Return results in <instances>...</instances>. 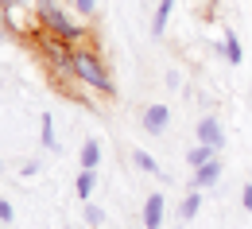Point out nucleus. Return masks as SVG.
<instances>
[{"mask_svg": "<svg viewBox=\"0 0 252 229\" xmlns=\"http://www.w3.org/2000/svg\"><path fill=\"white\" fill-rule=\"evenodd\" d=\"M70 74H74V82H82V86H90V90H97V94H113L117 86H113V74L105 70V63H101V55H97L94 47H86V43H78L74 47V59H70Z\"/></svg>", "mask_w": 252, "mask_h": 229, "instance_id": "nucleus-1", "label": "nucleus"}, {"mask_svg": "<svg viewBox=\"0 0 252 229\" xmlns=\"http://www.w3.org/2000/svg\"><path fill=\"white\" fill-rule=\"evenodd\" d=\"M32 8H35V24H39L43 32L63 35V39H70V43H82V39H86V28L74 24L55 0H32Z\"/></svg>", "mask_w": 252, "mask_h": 229, "instance_id": "nucleus-2", "label": "nucleus"}, {"mask_svg": "<svg viewBox=\"0 0 252 229\" xmlns=\"http://www.w3.org/2000/svg\"><path fill=\"white\" fill-rule=\"evenodd\" d=\"M74 47H78V43H70V39H63V35L39 32V55L47 59V66H51V70H59L63 78H74V74H70V59H74Z\"/></svg>", "mask_w": 252, "mask_h": 229, "instance_id": "nucleus-3", "label": "nucleus"}, {"mask_svg": "<svg viewBox=\"0 0 252 229\" xmlns=\"http://www.w3.org/2000/svg\"><path fill=\"white\" fill-rule=\"evenodd\" d=\"M198 144H210V148H225V129H221L218 117H202L198 121Z\"/></svg>", "mask_w": 252, "mask_h": 229, "instance_id": "nucleus-4", "label": "nucleus"}, {"mask_svg": "<svg viewBox=\"0 0 252 229\" xmlns=\"http://www.w3.org/2000/svg\"><path fill=\"white\" fill-rule=\"evenodd\" d=\"M221 179V160H206L202 167H194V179H190V191H206V187H214Z\"/></svg>", "mask_w": 252, "mask_h": 229, "instance_id": "nucleus-5", "label": "nucleus"}, {"mask_svg": "<svg viewBox=\"0 0 252 229\" xmlns=\"http://www.w3.org/2000/svg\"><path fill=\"white\" fill-rule=\"evenodd\" d=\"M167 125H171V109L167 105H148L144 109V129L152 132V136H163Z\"/></svg>", "mask_w": 252, "mask_h": 229, "instance_id": "nucleus-6", "label": "nucleus"}, {"mask_svg": "<svg viewBox=\"0 0 252 229\" xmlns=\"http://www.w3.org/2000/svg\"><path fill=\"white\" fill-rule=\"evenodd\" d=\"M163 214H167V198L148 195V202H144V229H159L163 226Z\"/></svg>", "mask_w": 252, "mask_h": 229, "instance_id": "nucleus-7", "label": "nucleus"}, {"mask_svg": "<svg viewBox=\"0 0 252 229\" xmlns=\"http://www.w3.org/2000/svg\"><path fill=\"white\" fill-rule=\"evenodd\" d=\"M171 12H175V0H159V8H156V20H152V35H163L167 32V20H171Z\"/></svg>", "mask_w": 252, "mask_h": 229, "instance_id": "nucleus-8", "label": "nucleus"}, {"mask_svg": "<svg viewBox=\"0 0 252 229\" xmlns=\"http://www.w3.org/2000/svg\"><path fill=\"white\" fill-rule=\"evenodd\" d=\"M221 55L229 59V66H241V59H245V55H241V39L233 32H225V39H221Z\"/></svg>", "mask_w": 252, "mask_h": 229, "instance_id": "nucleus-9", "label": "nucleus"}, {"mask_svg": "<svg viewBox=\"0 0 252 229\" xmlns=\"http://www.w3.org/2000/svg\"><path fill=\"white\" fill-rule=\"evenodd\" d=\"M97 187V167H82V175H78V183H74V191H78V198H90Z\"/></svg>", "mask_w": 252, "mask_h": 229, "instance_id": "nucleus-10", "label": "nucleus"}, {"mask_svg": "<svg viewBox=\"0 0 252 229\" xmlns=\"http://www.w3.org/2000/svg\"><path fill=\"white\" fill-rule=\"evenodd\" d=\"M198 210H202V195H198V191H190V195L183 198V206H179V218H183V222H194V218H198Z\"/></svg>", "mask_w": 252, "mask_h": 229, "instance_id": "nucleus-11", "label": "nucleus"}, {"mask_svg": "<svg viewBox=\"0 0 252 229\" xmlns=\"http://www.w3.org/2000/svg\"><path fill=\"white\" fill-rule=\"evenodd\" d=\"M214 156H218V148H210V144H198V148H190V152H187V164H190V167H202L206 160H214Z\"/></svg>", "mask_w": 252, "mask_h": 229, "instance_id": "nucleus-12", "label": "nucleus"}, {"mask_svg": "<svg viewBox=\"0 0 252 229\" xmlns=\"http://www.w3.org/2000/svg\"><path fill=\"white\" fill-rule=\"evenodd\" d=\"M101 164V144L97 140H86L82 144V167H97Z\"/></svg>", "mask_w": 252, "mask_h": 229, "instance_id": "nucleus-13", "label": "nucleus"}, {"mask_svg": "<svg viewBox=\"0 0 252 229\" xmlns=\"http://www.w3.org/2000/svg\"><path fill=\"white\" fill-rule=\"evenodd\" d=\"M132 164L140 167V171H152V175L159 171V164L152 160V156H148V152H144V148H136V152H132Z\"/></svg>", "mask_w": 252, "mask_h": 229, "instance_id": "nucleus-14", "label": "nucleus"}, {"mask_svg": "<svg viewBox=\"0 0 252 229\" xmlns=\"http://www.w3.org/2000/svg\"><path fill=\"white\" fill-rule=\"evenodd\" d=\"M43 148L59 152V140H55V121H51V117H43Z\"/></svg>", "mask_w": 252, "mask_h": 229, "instance_id": "nucleus-15", "label": "nucleus"}, {"mask_svg": "<svg viewBox=\"0 0 252 229\" xmlns=\"http://www.w3.org/2000/svg\"><path fill=\"white\" fill-rule=\"evenodd\" d=\"M74 8H78V16H94L97 12V0H70Z\"/></svg>", "mask_w": 252, "mask_h": 229, "instance_id": "nucleus-16", "label": "nucleus"}, {"mask_svg": "<svg viewBox=\"0 0 252 229\" xmlns=\"http://www.w3.org/2000/svg\"><path fill=\"white\" fill-rule=\"evenodd\" d=\"M86 222H90V226H101V222H105L101 206H86Z\"/></svg>", "mask_w": 252, "mask_h": 229, "instance_id": "nucleus-17", "label": "nucleus"}, {"mask_svg": "<svg viewBox=\"0 0 252 229\" xmlns=\"http://www.w3.org/2000/svg\"><path fill=\"white\" fill-rule=\"evenodd\" d=\"M12 214H16V210H12V202H8V198H0V222H12Z\"/></svg>", "mask_w": 252, "mask_h": 229, "instance_id": "nucleus-18", "label": "nucleus"}, {"mask_svg": "<svg viewBox=\"0 0 252 229\" xmlns=\"http://www.w3.org/2000/svg\"><path fill=\"white\" fill-rule=\"evenodd\" d=\"M241 202H245V210H252V187H245V195H241Z\"/></svg>", "mask_w": 252, "mask_h": 229, "instance_id": "nucleus-19", "label": "nucleus"}, {"mask_svg": "<svg viewBox=\"0 0 252 229\" xmlns=\"http://www.w3.org/2000/svg\"><path fill=\"white\" fill-rule=\"evenodd\" d=\"M0 4H4V8H16V4H24V0H0Z\"/></svg>", "mask_w": 252, "mask_h": 229, "instance_id": "nucleus-20", "label": "nucleus"}]
</instances>
